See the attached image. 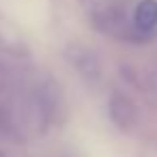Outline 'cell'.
Listing matches in <instances>:
<instances>
[{
  "label": "cell",
  "mask_w": 157,
  "mask_h": 157,
  "mask_svg": "<svg viewBox=\"0 0 157 157\" xmlns=\"http://www.w3.org/2000/svg\"><path fill=\"white\" fill-rule=\"evenodd\" d=\"M133 24L142 37L157 26V2L155 0H142V2H138L133 7Z\"/></svg>",
  "instance_id": "cell-4"
},
{
  "label": "cell",
  "mask_w": 157,
  "mask_h": 157,
  "mask_svg": "<svg viewBox=\"0 0 157 157\" xmlns=\"http://www.w3.org/2000/svg\"><path fill=\"white\" fill-rule=\"evenodd\" d=\"M90 20L101 33L110 37L123 41L142 39L133 24V11L129 9L127 0H97L90 7Z\"/></svg>",
  "instance_id": "cell-1"
},
{
  "label": "cell",
  "mask_w": 157,
  "mask_h": 157,
  "mask_svg": "<svg viewBox=\"0 0 157 157\" xmlns=\"http://www.w3.org/2000/svg\"><path fill=\"white\" fill-rule=\"evenodd\" d=\"M67 58L86 80L99 78V60L90 50H86L82 45H71V48H67Z\"/></svg>",
  "instance_id": "cell-3"
},
{
  "label": "cell",
  "mask_w": 157,
  "mask_h": 157,
  "mask_svg": "<svg viewBox=\"0 0 157 157\" xmlns=\"http://www.w3.org/2000/svg\"><path fill=\"white\" fill-rule=\"evenodd\" d=\"M108 112H110L112 123L118 129H123V131L131 129L138 123V110H136V105L131 103V99H127L121 93H112V97L108 101Z\"/></svg>",
  "instance_id": "cell-2"
},
{
  "label": "cell",
  "mask_w": 157,
  "mask_h": 157,
  "mask_svg": "<svg viewBox=\"0 0 157 157\" xmlns=\"http://www.w3.org/2000/svg\"><path fill=\"white\" fill-rule=\"evenodd\" d=\"M0 157H7V155H5V153H2V151H0Z\"/></svg>",
  "instance_id": "cell-5"
}]
</instances>
